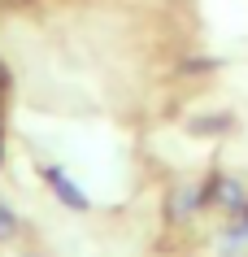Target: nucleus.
Segmentation results:
<instances>
[{"instance_id": "nucleus-1", "label": "nucleus", "mask_w": 248, "mask_h": 257, "mask_svg": "<svg viewBox=\"0 0 248 257\" xmlns=\"http://www.w3.org/2000/svg\"><path fill=\"white\" fill-rule=\"evenodd\" d=\"M40 179H44V188L57 196V205H61V209H70V214H87V209H92L87 192L74 183V175H70L66 166H57V162L40 166Z\"/></svg>"}, {"instance_id": "nucleus-2", "label": "nucleus", "mask_w": 248, "mask_h": 257, "mask_svg": "<svg viewBox=\"0 0 248 257\" xmlns=\"http://www.w3.org/2000/svg\"><path fill=\"white\" fill-rule=\"evenodd\" d=\"M205 205H209L205 201V188L192 183V179H183V183H174L170 196H165V218H170V222H192Z\"/></svg>"}, {"instance_id": "nucleus-3", "label": "nucleus", "mask_w": 248, "mask_h": 257, "mask_svg": "<svg viewBox=\"0 0 248 257\" xmlns=\"http://www.w3.org/2000/svg\"><path fill=\"white\" fill-rule=\"evenodd\" d=\"M205 201L218 205V209H226V214H244L248 209V183L235 179V175H218V179H209Z\"/></svg>"}, {"instance_id": "nucleus-4", "label": "nucleus", "mask_w": 248, "mask_h": 257, "mask_svg": "<svg viewBox=\"0 0 248 257\" xmlns=\"http://www.w3.org/2000/svg\"><path fill=\"white\" fill-rule=\"evenodd\" d=\"M22 235V214L14 209V201L0 192V244H14Z\"/></svg>"}, {"instance_id": "nucleus-5", "label": "nucleus", "mask_w": 248, "mask_h": 257, "mask_svg": "<svg viewBox=\"0 0 248 257\" xmlns=\"http://www.w3.org/2000/svg\"><path fill=\"white\" fill-rule=\"evenodd\" d=\"M222 235H226V253H222V257H231L239 244H248V209H244V214H235L231 222H226V231H222Z\"/></svg>"}]
</instances>
